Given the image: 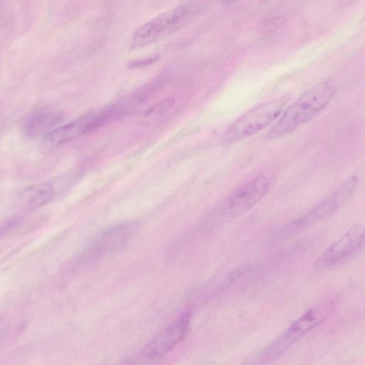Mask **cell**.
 I'll list each match as a JSON object with an SVG mask.
<instances>
[{"instance_id": "4", "label": "cell", "mask_w": 365, "mask_h": 365, "mask_svg": "<svg viewBox=\"0 0 365 365\" xmlns=\"http://www.w3.org/2000/svg\"><path fill=\"white\" fill-rule=\"evenodd\" d=\"M322 320L317 311L313 309L307 311L302 316L292 323L273 342L260 352L255 363H269L280 357L296 341L304 334L317 327Z\"/></svg>"}, {"instance_id": "2", "label": "cell", "mask_w": 365, "mask_h": 365, "mask_svg": "<svg viewBox=\"0 0 365 365\" xmlns=\"http://www.w3.org/2000/svg\"><path fill=\"white\" fill-rule=\"evenodd\" d=\"M274 182L271 174H260L239 187L220 202L213 211L219 220H229L247 211L269 192Z\"/></svg>"}, {"instance_id": "7", "label": "cell", "mask_w": 365, "mask_h": 365, "mask_svg": "<svg viewBox=\"0 0 365 365\" xmlns=\"http://www.w3.org/2000/svg\"><path fill=\"white\" fill-rule=\"evenodd\" d=\"M357 184V178L351 176L309 211L294 220L287 228L291 230L302 228L329 217L348 201L354 194Z\"/></svg>"}, {"instance_id": "11", "label": "cell", "mask_w": 365, "mask_h": 365, "mask_svg": "<svg viewBox=\"0 0 365 365\" xmlns=\"http://www.w3.org/2000/svg\"><path fill=\"white\" fill-rule=\"evenodd\" d=\"M54 188L48 183H36L19 190L17 204L25 210H34L47 204L54 195Z\"/></svg>"}, {"instance_id": "13", "label": "cell", "mask_w": 365, "mask_h": 365, "mask_svg": "<svg viewBox=\"0 0 365 365\" xmlns=\"http://www.w3.org/2000/svg\"><path fill=\"white\" fill-rule=\"evenodd\" d=\"M125 112L124 107L116 104L107 107L98 113H91L87 125V132H90L122 118Z\"/></svg>"}, {"instance_id": "16", "label": "cell", "mask_w": 365, "mask_h": 365, "mask_svg": "<svg viewBox=\"0 0 365 365\" xmlns=\"http://www.w3.org/2000/svg\"><path fill=\"white\" fill-rule=\"evenodd\" d=\"M173 103V99L168 98L162 101L154 107L150 108V110L146 113V115L162 114L163 113L165 112V110L169 109V108L172 106Z\"/></svg>"}, {"instance_id": "12", "label": "cell", "mask_w": 365, "mask_h": 365, "mask_svg": "<svg viewBox=\"0 0 365 365\" xmlns=\"http://www.w3.org/2000/svg\"><path fill=\"white\" fill-rule=\"evenodd\" d=\"M91 113L78 120L59 126L43 137L44 142L51 146H56L67 143L87 132V125Z\"/></svg>"}, {"instance_id": "1", "label": "cell", "mask_w": 365, "mask_h": 365, "mask_svg": "<svg viewBox=\"0 0 365 365\" xmlns=\"http://www.w3.org/2000/svg\"><path fill=\"white\" fill-rule=\"evenodd\" d=\"M336 91V85L331 81L321 82L309 88L287 108L267 132V137H282L309 121L329 103Z\"/></svg>"}, {"instance_id": "17", "label": "cell", "mask_w": 365, "mask_h": 365, "mask_svg": "<svg viewBox=\"0 0 365 365\" xmlns=\"http://www.w3.org/2000/svg\"><path fill=\"white\" fill-rule=\"evenodd\" d=\"M238 1H240V0H225V1L227 3H233V2Z\"/></svg>"}, {"instance_id": "5", "label": "cell", "mask_w": 365, "mask_h": 365, "mask_svg": "<svg viewBox=\"0 0 365 365\" xmlns=\"http://www.w3.org/2000/svg\"><path fill=\"white\" fill-rule=\"evenodd\" d=\"M187 16L188 8L179 6L155 17L135 30L131 46L140 48L163 38L180 27Z\"/></svg>"}, {"instance_id": "8", "label": "cell", "mask_w": 365, "mask_h": 365, "mask_svg": "<svg viewBox=\"0 0 365 365\" xmlns=\"http://www.w3.org/2000/svg\"><path fill=\"white\" fill-rule=\"evenodd\" d=\"M191 313L185 312L150 339L143 347L145 360H158L171 351L185 337L190 329Z\"/></svg>"}, {"instance_id": "10", "label": "cell", "mask_w": 365, "mask_h": 365, "mask_svg": "<svg viewBox=\"0 0 365 365\" xmlns=\"http://www.w3.org/2000/svg\"><path fill=\"white\" fill-rule=\"evenodd\" d=\"M62 118L55 111L39 110L30 114L25 119L23 130L30 138L44 137L59 127Z\"/></svg>"}, {"instance_id": "9", "label": "cell", "mask_w": 365, "mask_h": 365, "mask_svg": "<svg viewBox=\"0 0 365 365\" xmlns=\"http://www.w3.org/2000/svg\"><path fill=\"white\" fill-rule=\"evenodd\" d=\"M364 243V227L361 225H354L317 257L314 267L317 269L332 267L359 252L363 247Z\"/></svg>"}, {"instance_id": "15", "label": "cell", "mask_w": 365, "mask_h": 365, "mask_svg": "<svg viewBox=\"0 0 365 365\" xmlns=\"http://www.w3.org/2000/svg\"><path fill=\"white\" fill-rule=\"evenodd\" d=\"M159 58L160 56L155 55L141 59L134 60L128 63V67L129 68H142L153 64V63L158 61Z\"/></svg>"}, {"instance_id": "18", "label": "cell", "mask_w": 365, "mask_h": 365, "mask_svg": "<svg viewBox=\"0 0 365 365\" xmlns=\"http://www.w3.org/2000/svg\"><path fill=\"white\" fill-rule=\"evenodd\" d=\"M1 324V323H0Z\"/></svg>"}, {"instance_id": "14", "label": "cell", "mask_w": 365, "mask_h": 365, "mask_svg": "<svg viewBox=\"0 0 365 365\" xmlns=\"http://www.w3.org/2000/svg\"><path fill=\"white\" fill-rule=\"evenodd\" d=\"M166 78L163 76L145 85L133 95V99L138 102L145 101L152 93L162 86Z\"/></svg>"}, {"instance_id": "6", "label": "cell", "mask_w": 365, "mask_h": 365, "mask_svg": "<svg viewBox=\"0 0 365 365\" xmlns=\"http://www.w3.org/2000/svg\"><path fill=\"white\" fill-rule=\"evenodd\" d=\"M138 229L139 223L130 220L105 230L91 241L86 249L83 258L93 259L119 251L134 237Z\"/></svg>"}, {"instance_id": "3", "label": "cell", "mask_w": 365, "mask_h": 365, "mask_svg": "<svg viewBox=\"0 0 365 365\" xmlns=\"http://www.w3.org/2000/svg\"><path fill=\"white\" fill-rule=\"evenodd\" d=\"M286 102V98H282L250 109L227 128L222 137V143L232 145L266 128L281 114Z\"/></svg>"}]
</instances>
